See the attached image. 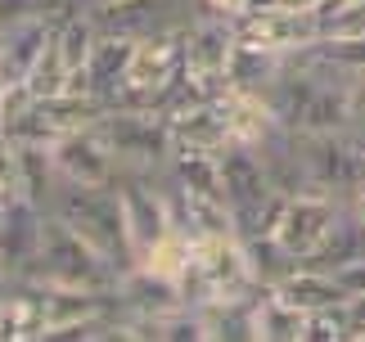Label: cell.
Instances as JSON below:
<instances>
[{"label": "cell", "mask_w": 365, "mask_h": 342, "mask_svg": "<svg viewBox=\"0 0 365 342\" xmlns=\"http://www.w3.org/2000/svg\"><path fill=\"white\" fill-rule=\"evenodd\" d=\"M100 131L118 158V171L131 176H163L176 153V131L163 113L149 108H108L100 118Z\"/></svg>", "instance_id": "4"}, {"label": "cell", "mask_w": 365, "mask_h": 342, "mask_svg": "<svg viewBox=\"0 0 365 342\" xmlns=\"http://www.w3.org/2000/svg\"><path fill=\"white\" fill-rule=\"evenodd\" d=\"M352 131L365 135V73L352 81Z\"/></svg>", "instance_id": "29"}, {"label": "cell", "mask_w": 365, "mask_h": 342, "mask_svg": "<svg viewBox=\"0 0 365 342\" xmlns=\"http://www.w3.org/2000/svg\"><path fill=\"white\" fill-rule=\"evenodd\" d=\"M307 338V311L284 302L275 289H262L257 297V342H302Z\"/></svg>", "instance_id": "19"}, {"label": "cell", "mask_w": 365, "mask_h": 342, "mask_svg": "<svg viewBox=\"0 0 365 342\" xmlns=\"http://www.w3.org/2000/svg\"><path fill=\"white\" fill-rule=\"evenodd\" d=\"M279 5H289V9H320L325 0H279Z\"/></svg>", "instance_id": "30"}, {"label": "cell", "mask_w": 365, "mask_h": 342, "mask_svg": "<svg viewBox=\"0 0 365 342\" xmlns=\"http://www.w3.org/2000/svg\"><path fill=\"white\" fill-rule=\"evenodd\" d=\"M176 145H199V149H226L230 145V118H226V95L203 99L190 113L172 118Z\"/></svg>", "instance_id": "16"}, {"label": "cell", "mask_w": 365, "mask_h": 342, "mask_svg": "<svg viewBox=\"0 0 365 342\" xmlns=\"http://www.w3.org/2000/svg\"><path fill=\"white\" fill-rule=\"evenodd\" d=\"M199 14H203L199 0H108V5L91 9V19L100 23V32L145 41L158 32H185Z\"/></svg>", "instance_id": "5"}, {"label": "cell", "mask_w": 365, "mask_h": 342, "mask_svg": "<svg viewBox=\"0 0 365 342\" xmlns=\"http://www.w3.org/2000/svg\"><path fill=\"white\" fill-rule=\"evenodd\" d=\"M100 5H108V0H100ZM91 9H95V5H91Z\"/></svg>", "instance_id": "33"}, {"label": "cell", "mask_w": 365, "mask_h": 342, "mask_svg": "<svg viewBox=\"0 0 365 342\" xmlns=\"http://www.w3.org/2000/svg\"><path fill=\"white\" fill-rule=\"evenodd\" d=\"M41 230H46V207L27 203V198H14L5 207V221H0V266H5L9 279H23L32 256L41 248Z\"/></svg>", "instance_id": "11"}, {"label": "cell", "mask_w": 365, "mask_h": 342, "mask_svg": "<svg viewBox=\"0 0 365 342\" xmlns=\"http://www.w3.org/2000/svg\"><path fill=\"white\" fill-rule=\"evenodd\" d=\"M27 95L32 99H54V95H63L68 86H73V68L63 63V54H59V46H54V36H50V46H46V54L32 63V73H27Z\"/></svg>", "instance_id": "22"}, {"label": "cell", "mask_w": 365, "mask_h": 342, "mask_svg": "<svg viewBox=\"0 0 365 342\" xmlns=\"http://www.w3.org/2000/svg\"><path fill=\"white\" fill-rule=\"evenodd\" d=\"M185 68L194 77H217V81H230L226 68H230V54H235V27L230 19H217V14H199L185 32Z\"/></svg>", "instance_id": "10"}, {"label": "cell", "mask_w": 365, "mask_h": 342, "mask_svg": "<svg viewBox=\"0 0 365 342\" xmlns=\"http://www.w3.org/2000/svg\"><path fill=\"white\" fill-rule=\"evenodd\" d=\"M50 36H54V27H50L46 19H36V14H27V19L9 23V27H0V73H5L9 86L27 81L32 63L41 59V54H46Z\"/></svg>", "instance_id": "12"}, {"label": "cell", "mask_w": 365, "mask_h": 342, "mask_svg": "<svg viewBox=\"0 0 365 342\" xmlns=\"http://www.w3.org/2000/svg\"><path fill=\"white\" fill-rule=\"evenodd\" d=\"M50 217H59L63 225L86 239L91 248H100L122 275L135 266L131 239H126V212H122V194L118 185H86V180H59V190L50 198Z\"/></svg>", "instance_id": "1"}, {"label": "cell", "mask_w": 365, "mask_h": 342, "mask_svg": "<svg viewBox=\"0 0 365 342\" xmlns=\"http://www.w3.org/2000/svg\"><path fill=\"white\" fill-rule=\"evenodd\" d=\"M244 248H248L252 275H257L262 289H275V284H284L293 270L302 266V256H293L275 234H252V239H244Z\"/></svg>", "instance_id": "20"}, {"label": "cell", "mask_w": 365, "mask_h": 342, "mask_svg": "<svg viewBox=\"0 0 365 342\" xmlns=\"http://www.w3.org/2000/svg\"><path fill=\"white\" fill-rule=\"evenodd\" d=\"M275 293L284 297V302H293L298 311H320V306H339V302H347V289L339 284V275L334 270H320V266H298L293 275L284 279V284H275Z\"/></svg>", "instance_id": "15"}, {"label": "cell", "mask_w": 365, "mask_h": 342, "mask_svg": "<svg viewBox=\"0 0 365 342\" xmlns=\"http://www.w3.org/2000/svg\"><path fill=\"white\" fill-rule=\"evenodd\" d=\"M262 284L252 275L248 248L240 234H217V239H199L190 256V270L180 275V297L185 306H207L221 297H240V293H257Z\"/></svg>", "instance_id": "3"}, {"label": "cell", "mask_w": 365, "mask_h": 342, "mask_svg": "<svg viewBox=\"0 0 365 342\" xmlns=\"http://www.w3.org/2000/svg\"><path fill=\"white\" fill-rule=\"evenodd\" d=\"M203 5V14H217V19H240V14H248L252 9V0H199Z\"/></svg>", "instance_id": "27"}, {"label": "cell", "mask_w": 365, "mask_h": 342, "mask_svg": "<svg viewBox=\"0 0 365 342\" xmlns=\"http://www.w3.org/2000/svg\"><path fill=\"white\" fill-rule=\"evenodd\" d=\"M19 194V145L0 131V203H14Z\"/></svg>", "instance_id": "25"}, {"label": "cell", "mask_w": 365, "mask_h": 342, "mask_svg": "<svg viewBox=\"0 0 365 342\" xmlns=\"http://www.w3.org/2000/svg\"><path fill=\"white\" fill-rule=\"evenodd\" d=\"M365 256V217L356 212V203H343L339 207V221H334L329 239L316 248V256H307V266H320V270H343Z\"/></svg>", "instance_id": "14"}, {"label": "cell", "mask_w": 365, "mask_h": 342, "mask_svg": "<svg viewBox=\"0 0 365 342\" xmlns=\"http://www.w3.org/2000/svg\"><path fill=\"white\" fill-rule=\"evenodd\" d=\"M312 54L347 81H356L365 73V36H320Z\"/></svg>", "instance_id": "23"}, {"label": "cell", "mask_w": 365, "mask_h": 342, "mask_svg": "<svg viewBox=\"0 0 365 342\" xmlns=\"http://www.w3.org/2000/svg\"><path fill=\"white\" fill-rule=\"evenodd\" d=\"M347 342H365V293L347 297Z\"/></svg>", "instance_id": "26"}, {"label": "cell", "mask_w": 365, "mask_h": 342, "mask_svg": "<svg viewBox=\"0 0 365 342\" xmlns=\"http://www.w3.org/2000/svg\"><path fill=\"white\" fill-rule=\"evenodd\" d=\"M257 297L262 289L199 306L207 324V342H257Z\"/></svg>", "instance_id": "13"}, {"label": "cell", "mask_w": 365, "mask_h": 342, "mask_svg": "<svg viewBox=\"0 0 365 342\" xmlns=\"http://www.w3.org/2000/svg\"><path fill=\"white\" fill-rule=\"evenodd\" d=\"M131 54H135V41H131V36H113V32H100V41H95L86 73H91V90L100 95L104 104L113 99V90L122 86L126 68H131Z\"/></svg>", "instance_id": "17"}, {"label": "cell", "mask_w": 365, "mask_h": 342, "mask_svg": "<svg viewBox=\"0 0 365 342\" xmlns=\"http://www.w3.org/2000/svg\"><path fill=\"white\" fill-rule=\"evenodd\" d=\"M50 153H54L59 176H68V180L113 185V176H118V158H113V149H108L100 122H95V126H81V131H68L59 145H50Z\"/></svg>", "instance_id": "9"}, {"label": "cell", "mask_w": 365, "mask_h": 342, "mask_svg": "<svg viewBox=\"0 0 365 342\" xmlns=\"http://www.w3.org/2000/svg\"><path fill=\"white\" fill-rule=\"evenodd\" d=\"M235 41L257 50H275V54H293L320 41V14L316 9H289V5H266V9H248L230 23Z\"/></svg>", "instance_id": "7"}, {"label": "cell", "mask_w": 365, "mask_h": 342, "mask_svg": "<svg viewBox=\"0 0 365 342\" xmlns=\"http://www.w3.org/2000/svg\"><path fill=\"white\" fill-rule=\"evenodd\" d=\"M113 185H118L122 212H126V239H131V252L140 261L153 244H163V239L176 230L167 194H163V176H131V171H118Z\"/></svg>", "instance_id": "6"}, {"label": "cell", "mask_w": 365, "mask_h": 342, "mask_svg": "<svg viewBox=\"0 0 365 342\" xmlns=\"http://www.w3.org/2000/svg\"><path fill=\"white\" fill-rule=\"evenodd\" d=\"M339 198H329V194H293L289 198V207H284V217H279V230L275 239L284 244L293 256H316V248L329 239L334 230V221H339Z\"/></svg>", "instance_id": "8"}, {"label": "cell", "mask_w": 365, "mask_h": 342, "mask_svg": "<svg viewBox=\"0 0 365 342\" xmlns=\"http://www.w3.org/2000/svg\"><path fill=\"white\" fill-rule=\"evenodd\" d=\"M59 167H54L50 145H19V194L36 207H50L54 190H59Z\"/></svg>", "instance_id": "18"}, {"label": "cell", "mask_w": 365, "mask_h": 342, "mask_svg": "<svg viewBox=\"0 0 365 342\" xmlns=\"http://www.w3.org/2000/svg\"><path fill=\"white\" fill-rule=\"evenodd\" d=\"M23 279L36 284H63V289H100V293H118L122 270L108 261L100 248H91L73 225H63L59 217L46 212V230H41V248L32 256Z\"/></svg>", "instance_id": "2"}, {"label": "cell", "mask_w": 365, "mask_h": 342, "mask_svg": "<svg viewBox=\"0 0 365 342\" xmlns=\"http://www.w3.org/2000/svg\"><path fill=\"white\" fill-rule=\"evenodd\" d=\"M334 275H339V284L347 289V297L365 293V256H361V261H352V266H343V270H334Z\"/></svg>", "instance_id": "28"}, {"label": "cell", "mask_w": 365, "mask_h": 342, "mask_svg": "<svg viewBox=\"0 0 365 342\" xmlns=\"http://www.w3.org/2000/svg\"><path fill=\"white\" fill-rule=\"evenodd\" d=\"M352 203H356V212H361V217H365V190H361V194L352 198Z\"/></svg>", "instance_id": "31"}, {"label": "cell", "mask_w": 365, "mask_h": 342, "mask_svg": "<svg viewBox=\"0 0 365 342\" xmlns=\"http://www.w3.org/2000/svg\"><path fill=\"white\" fill-rule=\"evenodd\" d=\"M302 342H347V302L312 311V316H307V338Z\"/></svg>", "instance_id": "24"}, {"label": "cell", "mask_w": 365, "mask_h": 342, "mask_svg": "<svg viewBox=\"0 0 365 342\" xmlns=\"http://www.w3.org/2000/svg\"><path fill=\"white\" fill-rule=\"evenodd\" d=\"M0 284H9V275H5V266H0Z\"/></svg>", "instance_id": "32"}, {"label": "cell", "mask_w": 365, "mask_h": 342, "mask_svg": "<svg viewBox=\"0 0 365 342\" xmlns=\"http://www.w3.org/2000/svg\"><path fill=\"white\" fill-rule=\"evenodd\" d=\"M190 256H194V239H185L180 230H172L163 239V244H153L145 256H140V270H149V275H163V279H176L180 284V275L190 270Z\"/></svg>", "instance_id": "21"}]
</instances>
